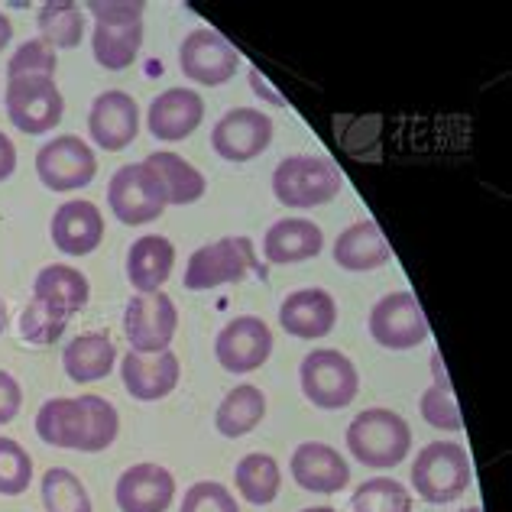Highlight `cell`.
Instances as JSON below:
<instances>
[{
	"label": "cell",
	"instance_id": "6da1fadb",
	"mask_svg": "<svg viewBox=\"0 0 512 512\" xmlns=\"http://www.w3.org/2000/svg\"><path fill=\"white\" fill-rule=\"evenodd\" d=\"M36 435L52 448L98 454L107 451L120 435V415L104 396H56L36 412Z\"/></svg>",
	"mask_w": 512,
	"mask_h": 512
},
{
	"label": "cell",
	"instance_id": "7a4b0ae2",
	"mask_svg": "<svg viewBox=\"0 0 512 512\" xmlns=\"http://www.w3.org/2000/svg\"><path fill=\"white\" fill-rule=\"evenodd\" d=\"M85 10L91 13L94 33L91 52L94 62L107 72H124L140 59L143 49V0H88Z\"/></svg>",
	"mask_w": 512,
	"mask_h": 512
},
{
	"label": "cell",
	"instance_id": "3957f363",
	"mask_svg": "<svg viewBox=\"0 0 512 512\" xmlns=\"http://www.w3.org/2000/svg\"><path fill=\"white\" fill-rule=\"evenodd\" d=\"M347 451L354 454L357 464L376 470L396 467L412 451V428L399 412L383 406L357 412L354 422L347 425Z\"/></svg>",
	"mask_w": 512,
	"mask_h": 512
},
{
	"label": "cell",
	"instance_id": "277c9868",
	"mask_svg": "<svg viewBox=\"0 0 512 512\" xmlns=\"http://www.w3.org/2000/svg\"><path fill=\"white\" fill-rule=\"evenodd\" d=\"M247 276H266V266L256 256L250 237H221L214 244L198 247L188 256L185 266V289L188 292H211L221 286H234Z\"/></svg>",
	"mask_w": 512,
	"mask_h": 512
},
{
	"label": "cell",
	"instance_id": "5b68a950",
	"mask_svg": "<svg viewBox=\"0 0 512 512\" xmlns=\"http://www.w3.org/2000/svg\"><path fill=\"white\" fill-rule=\"evenodd\" d=\"M474 470L461 441H431L412 464V490L431 506L454 503L470 490Z\"/></svg>",
	"mask_w": 512,
	"mask_h": 512
},
{
	"label": "cell",
	"instance_id": "8992f818",
	"mask_svg": "<svg viewBox=\"0 0 512 512\" xmlns=\"http://www.w3.org/2000/svg\"><path fill=\"white\" fill-rule=\"evenodd\" d=\"M344 179L325 156H286L273 169V195L286 208H318L341 195Z\"/></svg>",
	"mask_w": 512,
	"mask_h": 512
},
{
	"label": "cell",
	"instance_id": "52a82bcc",
	"mask_svg": "<svg viewBox=\"0 0 512 512\" xmlns=\"http://www.w3.org/2000/svg\"><path fill=\"white\" fill-rule=\"evenodd\" d=\"M299 383L305 399L321 412H338L347 409L360 393V373L354 360L334 347L312 350L302 367H299Z\"/></svg>",
	"mask_w": 512,
	"mask_h": 512
},
{
	"label": "cell",
	"instance_id": "ba28073f",
	"mask_svg": "<svg viewBox=\"0 0 512 512\" xmlns=\"http://www.w3.org/2000/svg\"><path fill=\"white\" fill-rule=\"evenodd\" d=\"M107 205H111L114 218L127 227H143L163 218L169 208L166 188L159 182V175L146 163L120 166L111 182H107Z\"/></svg>",
	"mask_w": 512,
	"mask_h": 512
},
{
	"label": "cell",
	"instance_id": "9c48e42d",
	"mask_svg": "<svg viewBox=\"0 0 512 512\" xmlns=\"http://www.w3.org/2000/svg\"><path fill=\"white\" fill-rule=\"evenodd\" d=\"M36 175L49 192H78L98 175V156L75 133H59L36 153Z\"/></svg>",
	"mask_w": 512,
	"mask_h": 512
},
{
	"label": "cell",
	"instance_id": "30bf717a",
	"mask_svg": "<svg viewBox=\"0 0 512 512\" xmlns=\"http://www.w3.org/2000/svg\"><path fill=\"white\" fill-rule=\"evenodd\" d=\"M7 117L26 137H39L62 124L65 98L56 85V78H17L7 82Z\"/></svg>",
	"mask_w": 512,
	"mask_h": 512
},
{
	"label": "cell",
	"instance_id": "8fae6325",
	"mask_svg": "<svg viewBox=\"0 0 512 512\" xmlns=\"http://www.w3.org/2000/svg\"><path fill=\"white\" fill-rule=\"evenodd\" d=\"M370 338L386 350H412L428 341V318L412 292H389L370 308Z\"/></svg>",
	"mask_w": 512,
	"mask_h": 512
},
{
	"label": "cell",
	"instance_id": "7c38bea8",
	"mask_svg": "<svg viewBox=\"0 0 512 512\" xmlns=\"http://www.w3.org/2000/svg\"><path fill=\"white\" fill-rule=\"evenodd\" d=\"M179 331V308L166 292L133 295L124 312V334L133 354H163Z\"/></svg>",
	"mask_w": 512,
	"mask_h": 512
},
{
	"label": "cell",
	"instance_id": "4fadbf2b",
	"mask_svg": "<svg viewBox=\"0 0 512 512\" xmlns=\"http://www.w3.org/2000/svg\"><path fill=\"white\" fill-rule=\"evenodd\" d=\"M237 65L240 52L231 46V39H224L218 30H208V26L192 30L179 46V69L198 85H227L237 75Z\"/></svg>",
	"mask_w": 512,
	"mask_h": 512
},
{
	"label": "cell",
	"instance_id": "5bb4252c",
	"mask_svg": "<svg viewBox=\"0 0 512 512\" xmlns=\"http://www.w3.org/2000/svg\"><path fill=\"white\" fill-rule=\"evenodd\" d=\"M273 143V120L260 107H231L211 130L214 153L227 163H250Z\"/></svg>",
	"mask_w": 512,
	"mask_h": 512
},
{
	"label": "cell",
	"instance_id": "9a60e30c",
	"mask_svg": "<svg viewBox=\"0 0 512 512\" xmlns=\"http://www.w3.org/2000/svg\"><path fill=\"white\" fill-rule=\"evenodd\" d=\"M273 354V331L263 318L240 315L227 321L221 328L218 341H214V357L227 373H253Z\"/></svg>",
	"mask_w": 512,
	"mask_h": 512
},
{
	"label": "cell",
	"instance_id": "2e32d148",
	"mask_svg": "<svg viewBox=\"0 0 512 512\" xmlns=\"http://www.w3.org/2000/svg\"><path fill=\"white\" fill-rule=\"evenodd\" d=\"M88 137L98 150L120 153L140 137V107L127 91H104L88 111Z\"/></svg>",
	"mask_w": 512,
	"mask_h": 512
},
{
	"label": "cell",
	"instance_id": "e0dca14e",
	"mask_svg": "<svg viewBox=\"0 0 512 512\" xmlns=\"http://www.w3.org/2000/svg\"><path fill=\"white\" fill-rule=\"evenodd\" d=\"M114 500L120 512H166L175 500V477L163 464H133L117 477Z\"/></svg>",
	"mask_w": 512,
	"mask_h": 512
},
{
	"label": "cell",
	"instance_id": "ac0fdd59",
	"mask_svg": "<svg viewBox=\"0 0 512 512\" xmlns=\"http://www.w3.org/2000/svg\"><path fill=\"white\" fill-rule=\"evenodd\" d=\"M49 237L65 256H88L104 240V214L94 201L72 198L56 208L49 221Z\"/></svg>",
	"mask_w": 512,
	"mask_h": 512
},
{
	"label": "cell",
	"instance_id": "d6986e66",
	"mask_svg": "<svg viewBox=\"0 0 512 512\" xmlns=\"http://www.w3.org/2000/svg\"><path fill=\"white\" fill-rule=\"evenodd\" d=\"M279 325L299 341L328 338L338 325V302L328 289H295L279 305Z\"/></svg>",
	"mask_w": 512,
	"mask_h": 512
},
{
	"label": "cell",
	"instance_id": "ffe728a7",
	"mask_svg": "<svg viewBox=\"0 0 512 512\" xmlns=\"http://www.w3.org/2000/svg\"><path fill=\"white\" fill-rule=\"evenodd\" d=\"M205 120V101L192 88H169L156 94L146 111V127L159 143H179L201 127Z\"/></svg>",
	"mask_w": 512,
	"mask_h": 512
},
{
	"label": "cell",
	"instance_id": "44dd1931",
	"mask_svg": "<svg viewBox=\"0 0 512 512\" xmlns=\"http://www.w3.org/2000/svg\"><path fill=\"white\" fill-rule=\"evenodd\" d=\"M182 376V363L172 350L163 354H130L120 360V380L137 402H159L175 393Z\"/></svg>",
	"mask_w": 512,
	"mask_h": 512
},
{
	"label": "cell",
	"instance_id": "7402d4cb",
	"mask_svg": "<svg viewBox=\"0 0 512 512\" xmlns=\"http://www.w3.org/2000/svg\"><path fill=\"white\" fill-rule=\"evenodd\" d=\"M289 470L305 493H341L350 483V464L325 441H302L292 451Z\"/></svg>",
	"mask_w": 512,
	"mask_h": 512
},
{
	"label": "cell",
	"instance_id": "603a6c76",
	"mask_svg": "<svg viewBox=\"0 0 512 512\" xmlns=\"http://www.w3.org/2000/svg\"><path fill=\"white\" fill-rule=\"evenodd\" d=\"M321 250H325V231L305 218H282L263 237V256L273 266L315 260Z\"/></svg>",
	"mask_w": 512,
	"mask_h": 512
},
{
	"label": "cell",
	"instance_id": "cb8c5ba5",
	"mask_svg": "<svg viewBox=\"0 0 512 512\" xmlns=\"http://www.w3.org/2000/svg\"><path fill=\"white\" fill-rule=\"evenodd\" d=\"M175 266V247L163 234H143L127 250V279L140 295L163 292Z\"/></svg>",
	"mask_w": 512,
	"mask_h": 512
},
{
	"label": "cell",
	"instance_id": "d4e9b609",
	"mask_svg": "<svg viewBox=\"0 0 512 512\" xmlns=\"http://www.w3.org/2000/svg\"><path fill=\"white\" fill-rule=\"evenodd\" d=\"M114 363H117V347L104 331L78 334L62 350V370L78 386L98 383L104 376H111Z\"/></svg>",
	"mask_w": 512,
	"mask_h": 512
},
{
	"label": "cell",
	"instance_id": "484cf974",
	"mask_svg": "<svg viewBox=\"0 0 512 512\" xmlns=\"http://www.w3.org/2000/svg\"><path fill=\"white\" fill-rule=\"evenodd\" d=\"M389 250L386 237L380 234V227L373 221H357L350 224L347 231L338 234L334 240V263L347 273H370V269H380L389 263Z\"/></svg>",
	"mask_w": 512,
	"mask_h": 512
},
{
	"label": "cell",
	"instance_id": "4316f807",
	"mask_svg": "<svg viewBox=\"0 0 512 512\" xmlns=\"http://www.w3.org/2000/svg\"><path fill=\"white\" fill-rule=\"evenodd\" d=\"M33 299H49L59 308H65V315H78L91 299V282L82 269H75L69 263H49L36 273L33 279Z\"/></svg>",
	"mask_w": 512,
	"mask_h": 512
},
{
	"label": "cell",
	"instance_id": "83f0119b",
	"mask_svg": "<svg viewBox=\"0 0 512 512\" xmlns=\"http://www.w3.org/2000/svg\"><path fill=\"white\" fill-rule=\"evenodd\" d=\"M146 166H150L159 182L166 188V198L169 205H195L198 198H205L208 192V182L201 169H195L188 159H182L179 153H169V150H159V153H150L143 159Z\"/></svg>",
	"mask_w": 512,
	"mask_h": 512
},
{
	"label": "cell",
	"instance_id": "f1b7e54d",
	"mask_svg": "<svg viewBox=\"0 0 512 512\" xmlns=\"http://www.w3.org/2000/svg\"><path fill=\"white\" fill-rule=\"evenodd\" d=\"M266 419V396L260 386L240 383L221 399L218 412H214V428L224 438H244Z\"/></svg>",
	"mask_w": 512,
	"mask_h": 512
},
{
	"label": "cell",
	"instance_id": "f546056e",
	"mask_svg": "<svg viewBox=\"0 0 512 512\" xmlns=\"http://www.w3.org/2000/svg\"><path fill=\"white\" fill-rule=\"evenodd\" d=\"M234 483H237V493L244 496L250 506H269L279 496L282 470L276 464V457L253 451L247 457H240V464L234 467Z\"/></svg>",
	"mask_w": 512,
	"mask_h": 512
},
{
	"label": "cell",
	"instance_id": "4dcf8cb0",
	"mask_svg": "<svg viewBox=\"0 0 512 512\" xmlns=\"http://www.w3.org/2000/svg\"><path fill=\"white\" fill-rule=\"evenodd\" d=\"M36 26L49 49H75L85 36V13L72 0H49L39 7Z\"/></svg>",
	"mask_w": 512,
	"mask_h": 512
},
{
	"label": "cell",
	"instance_id": "1f68e13d",
	"mask_svg": "<svg viewBox=\"0 0 512 512\" xmlns=\"http://www.w3.org/2000/svg\"><path fill=\"white\" fill-rule=\"evenodd\" d=\"M39 493L46 512H94L88 487L69 467H49L39 480Z\"/></svg>",
	"mask_w": 512,
	"mask_h": 512
},
{
	"label": "cell",
	"instance_id": "d6a6232c",
	"mask_svg": "<svg viewBox=\"0 0 512 512\" xmlns=\"http://www.w3.org/2000/svg\"><path fill=\"white\" fill-rule=\"evenodd\" d=\"M65 328H69V315L49 299H30V305L20 315V338L33 347H49L56 344Z\"/></svg>",
	"mask_w": 512,
	"mask_h": 512
},
{
	"label": "cell",
	"instance_id": "836d02e7",
	"mask_svg": "<svg viewBox=\"0 0 512 512\" xmlns=\"http://www.w3.org/2000/svg\"><path fill=\"white\" fill-rule=\"evenodd\" d=\"M350 512H412V493L393 477L363 480L350 496Z\"/></svg>",
	"mask_w": 512,
	"mask_h": 512
},
{
	"label": "cell",
	"instance_id": "e575fe53",
	"mask_svg": "<svg viewBox=\"0 0 512 512\" xmlns=\"http://www.w3.org/2000/svg\"><path fill=\"white\" fill-rule=\"evenodd\" d=\"M59 69V56L56 49H49L43 39H26L7 62V82H17V78H52Z\"/></svg>",
	"mask_w": 512,
	"mask_h": 512
},
{
	"label": "cell",
	"instance_id": "d590c367",
	"mask_svg": "<svg viewBox=\"0 0 512 512\" xmlns=\"http://www.w3.org/2000/svg\"><path fill=\"white\" fill-rule=\"evenodd\" d=\"M33 483V457L20 441L0 435V496H20Z\"/></svg>",
	"mask_w": 512,
	"mask_h": 512
},
{
	"label": "cell",
	"instance_id": "8d00e7d4",
	"mask_svg": "<svg viewBox=\"0 0 512 512\" xmlns=\"http://www.w3.org/2000/svg\"><path fill=\"white\" fill-rule=\"evenodd\" d=\"M419 409H422V419L431 428L451 431V435H461L464 431V415H461V406H457V399H454V389H444V386L431 383L419 399Z\"/></svg>",
	"mask_w": 512,
	"mask_h": 512
},
{
	"label": "cell",
	"instance_id": "74e56055",
	"mask_svg": "<svg viewBox=\"0 0 512 512\" xmlns=\"http://www.w3.org/2000/svg\"><path fill=\"white\" fill-rule=\"evenodd\" d=\"M179 512H240L237 496L214 480H198L185 490Z\"/></svg>",
	"mask_w": 512,
	"mask_h": 512
},
{
	"label": "cell",
	"instance_id": "f35d334b",
	"mask_svg": "<svg viewBox=\"0 0 512 512\" xmlns=\"http://www.w3.org/2000/svg\"><path fill=\"white\" fill-rule=\"evenodd\" d=\"M20 406H23V389L17 383V376L0 370V425H10L17 419Z\"/></svg>",
	"mask_w": 512,
	"mask_h": 512
},
{
	"label": "cell",
	"instance_id": "ab89813d",
	"mask_svg": "<svg viewBox=\"0 0 512 512\" xmlns=\"http://www.w3.org/2000/svg\"><path fill=\"white\" fill-rule=\"evenodd\" d=\"M13 172H17V146L0 130V182H7Z\"/></svg>",
	"mask_w": 512,
	"mask_h": 512
},
{
	"label": "cell",
	"instance_id": "60d3db41",
	"mask_svg": "<svg viewBox=\"0 0 512 512\" xmlns=\"http://www.w3.org/2000/svg\"><path fill=\"white\" fill-rule=\"evenodd\" d=\"M250 88L260 94V98H266L269 104H276V107H286V98H282V94L266 82V78L256 72V69H250Z\"/></svg>",
	"mask_w": 512,
	"mask_h": 512
},
{
	"label": "cell",
	"instance_id": "b9f144b4",
	"mask_svg": "<svg viewBox=\"0 0 512 512\" xmlns=\"http://www.w3.org/2000/svg\"><path fill=\"white\" fill-rule=\"evenodd\" d=\"M431 373H435V386L451 389V380H448V373H444V367H441V354H438V350H431Z\"/></svg>",
	"mask_w": 512,
	"mask_h": 512
},
{
	"label": "cell",
	"instance_id": "7bdbcfd3",
	"mask_svg": "<svg viewBox=\"0 0 512 512\" xmlns=\"http://www.w3.org/2000/svg\"><path fill=\"white\" fill-rule=\"evenodd\" d=\"M13 39V23L4 17V10H0V49H7Z\"/></svg>",
	"mask_w": 512,
	"mask_h": 512
},
{
	"label": "cell",
	"instance_id": "ee69618b",
	"mask_svg": "<svg viewBox=\"0 0 512 512\" xmlns=\"http://www.w3.org/2000/svg\"><path fill=\"white\" fill-rule=\"evenodd\" d=\"M7 328V305H4V299H0V331Z\"/></svg>",
	"mask_w": 512,
	"mask_h": 512
},
{
	"label": "cell",
	"instance_id": "f6af8a7d",
	"mask_svg": "<svg viewBox=\"0 0 512 512\" xmlns=\"http://www.w3.org/2000/svg\"><path fill=\"white\" fill-rule=\"evenodd\" d=\"M302 512H338L334 506H312V509H302Z\"/></svg>",
	"mask_w": 512,
	"mask_h": 512
},
{
	"label": "cell",
	"instance_id": "bcb514c9",
	"mask_svg": "<svg viewBox=\"0 0 512 512\" xmlns=\"http://www.w3.org/2000/svg\"><path fill=\"white\" fill-rule=\"evenodd\" d=\"M461 512H483L480 506H467V509H461Z\"/></svg>",
	"mask_w": 512,
	"mask_h": 512
}]
</instances>
